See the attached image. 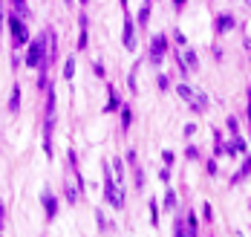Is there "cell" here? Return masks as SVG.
Listing matches in <instances>:
<instances>
[{"label": "cell", "instance_id": "6da1fadb", "mask_svg": "<svg viewBox=\"0 0 251 237\" xmlns=\"http://www.w3.org/2000/svg\"><path fill=\"white\" fill-rule=\"evenodd\" d=\"M104 197H107V203L113 206V209H125V191L116 185L113 180V171H110V165H104Z\"/></svg>", "mask_w": 251, "mask_h": 237}, {"label": "cell", "instance_id": "7a4b0ae2", "mask_svg": "<svg viewBox=\"0 0 251 237\" xmlns=\"http://www.w3.org/2000/svg\"><path fill=\"white\" fill-rule=\"evenodd\" d=\"M165 53H168V38H165V35H153V38H151V55H148L153 67H159V64H162Z\"/></svg>", "mask_w": 251, "mask_h": 237}, {"label": "cell", "instance_id": "3957f363", "mask_svg": "<svg viewBox=\"0 0 251 237\" xmlns=\"http://www.w3.org/2000/svg\"><path fill=\"white\" fill-rule=\"evenodd\" d=\"M9 29H12L15 47H21V44H26V41H29V29H26V24L18 18V15H12V18H9Z\"/></svg>", "mask_w": 251, "mask_h": 237}, {"label": "cell", "instance_id": "277c9868", "mask_svg": "<svg viewBox=\"0 0 251 237\" xmlns=\"http://www.w3.org/2000/svg\"><path fill=\"white\" fill-rule=\"evenodd\" d=\"M127 15V12H125ZM125 47L127 50H136V24H133V18L127 15L125 18Z\"/></svg>", "mask_w": 251, "mask_h": 237}, {"label": "cell", "instance_id": "5b68a950", "mask_svg": "<svg viewBox=\"0 0 251 237\" xmlns=\"http://www.w3.org/2000/svg\"><path fill=\"white\" fill-rule=\"evenodd\" d=\"M41 206H44V211H47V217H55V214H58V200H55V194H52V191H44V194H41Z\"/></svg>", "mask_w": 251, "mask_h": 237}, {"label": "cell", "instance_id": "8992f818", "mask_svg": "<svg viewBox=\"0 0 251 237\" xmlns=\"http://www.w3.org/2000/svg\"><path fill=\"white\" fill-rule=\"evenodd\" d=\"M234 24H237V21H234V15H231V12H223V15L217 18V32H231Z\"/></svg>", "mask_w": 251, "mask_h": 237}, {"label": "cell", "instance_id": "52a82bcc", "mask_svg": "<svg viewBox=\"0 0 251 237\" xmlns=\"http://www.w3.org/2000/svg\"><path fill=\"white\" fill-rule=\"evenodd\" d=\"M176 93H179V99H182V102H188V105L194 107V99H197V96H194V90H191L188 84H179V87H176Z\"/></svg>", "mask_w": 251, "mask_h": 237}, {"label": "cell", "instance_id": "ba28073f", "mask_svg": "<svg viewBox=\"0 0 251 237\" xmlns=\"http://www.w3.org/2000/svg\"><path fill=\"white\" fill-rule=\"evenodd\" d=\"M9 110H12V113H18V110H21V87H18V84L12 87V99H9Z\"/></svg>", "mask_w": 251, "mask_h": 237}, {"label": "cell", "instance_id": "9c48e42d", "mask_svg": "<svg viewBox=\"0 0 251 237\" xmlns=\"http://www.w3.org/2000/svg\"><path fill=\"white\" fill-rule=\"evenodd\" d=\"M148 21H151V3H145V6H142V12H139V29L148 26Z\"/></svg>", "mask_w": 251, "mask_h": 237}, {"label": "cell", "instance_id": "30bf717a", "mask_svg": "<svg viewBox=\"0 0 251 237\" xmlns=\"http://www.w3.org/2000/svg\"><path fill=\"white\" fill-rule=\"evenodd\" d=\"M249 171H251V159H246V162H243V168H240V174H237V177H234L231 183H234V185H237V183H243V180L249 177Z\"/></svg>", "mask_w": 251, "mask_h": 237}, {"label": "cell", "instance_id": "8fae6325", "mask_svg": "<svg viewBox=\"0 0 251 237\" xmlns=\"http://www.w3.org/2000/svg\"><path fill=\"white\" fill-rule=\"evenodd\" d=\"M78 24H81V41H78V50H84V47H87V15H81Z\"/></svg>", "mask_w": 251, "mask_h": 237}, {"label": "cell", "instance_id": "7c38bea8", "mask_svg": "<svg viewBox=\"0 0 251 237\" xmlns=\"http://www.w3.org/2000/svg\"><path fill=\"white\" fill-rule=\"evenodd\" d=\"M122 107V99H119V93L110 87V102H107V110H119Z\"/></svg>", "mask_w": 251, "mask_h": 237}, {"label": "cell", "instance_id": "4fadbf2b", "mask_svg": "<svg viewBox=\"0 0 251 237\" xmlns=\"http://www.w3.org/2000/svg\"><path fill=\"white\" fill-rule=\"evenodd\" d=\"M133 180H136V188H145V171L139 165H133Z\"/></svg>", "mask_w": 251, "mask_h": 237}, {"label": "cell", "instance_id": "5bb4252c", "mask_svg": "<svg viewBox=\"0 0 251 237\" xmlns=\"http://www.w3.org/2000/svg\"><path fill=\"white\" fill-rule=\"evenodd\" d=\"M73 76H75V61L70 58V61L64 64V79H67V81H73Z\"/></svg>", "mask_w": 251, "mask_h": 237}, {"label": "cell", "instance_id": "9a60e30c", "mask_svg": "<svg viewBox=\"0 0 251 237\" xmlns=\"http://www.w3.org/2000/svg\"><path fill=\"white\" fill-rule=\"evenodd\" d=\"M130 125H133V113H130V107H125V110H122V128H130Z\"/></svg>", "mask_w": 251, "mask_h": 237}, {"label": "cell", "instance_id": "2e32d148", "mask_svg": "<svg viewBox=\"0 0 251 237\" xmlns=\"http://www.w3.org/2000/svg\"><path fill=\"white\" fill-rule=\"evenodd\" d=\"M174 237H185V223H182V217H176V223H174Z\"/></svg>", "mask_w": 251, "mask_h": 237}, {"label": "cell", "instance_id": "e0dca14e", "mask_svg": "<svg viewBox=\"0 0 251 237\" xmlns=\"http://www.w3.org/2000/svg\"><path fill=\"white\" fill-rule=\"evenodd\" d=\"M15 12H18V18H21V15H29V9H26V0H15Z\"/></svg>", "mask_w": 251, "mask_h": 237}, {"label": "cell", "instance_id": "ac0fdd59", "mask_svg": "<svg viewBox=\"0 0 251 237\" xmlns=\"http://www.w3.org/2000/svg\"><path fill=\"white\" fill-rule=\"evenodd\" d=\"M174 206H176V194L168 191V194H165V209H174Z\"/></svg>", "mask_w": 251, "mask_h": 237}, {"label": "cell", "instance_id": "d6986e66", "mask_svg": "<svg viewBox=\"0 0 251 237\" xmlns=\"http://www.w3.org/2000/svg\"><path fill=\"white\" fill-rule=\"evenodd\" d=\"M226 128H228L231 133H234V136H237V131H240V125H237V119H234V116H231V119L226 122Z\"/></svg>", "mask_w": 251, "mask_h": 237}, {"label": "cell", "instance_id": "ffe728a7", "mask_svg": "<svg viewBox=\"0 0 251 237\" xmlns=\"http://www.w3.org/2000/svg\"><path fill=\"white\" fill-rule=\"evenodd\" d=\"M202 217H205V220H208V223H211V220H214V209H211V206H208V203H205V206H202Z\"/></svg>", "mask_w": 251, "mask_h": 237}, {"label": "cell", "instance_id": "44dd1931", "mask_svg": "<svg viewBox=\"0 0 251 237\" xmlns=\"http://www.w3.org/2000/svg\"><path fill=\"white\" fill-rule=\"evenodd\" d=\"M151 220L153 223H159V206H156V200L151 203Z\"/></svg>", "mask_w": 251, "mask_h": 237}, {"label": "cell", "instance_id": "7402d4cb", "mask_svg": "<svg viewBox=\"0 0 251 237\" xmlns=\"http://www.w3.org/2000/svg\"><path fill=\"white\" fill-rule=\"evenodd\" d=\"M156 84H159V90H168V87H171L168 76H159V79H156Z\"/></svg>", "mask_w": 251, "mask_h": 237}, {"label": "cell", "instance_id": "603a6c76", "mask_svg": "<svg viewBox=\"0 0 251 237\" xmlns=\"http://www.w3.org/2000/svg\"><path fill=\"white\" fill-rule=\"evenodd\" d=\"M113 165H116V180H122V177H125V168H122V162H119V159H116V162H113Z\"/></svg>", "mask_w": 251, "mask_h": 237}, {"label": "cell", "instance_id": "cb8c5ba5", "mask_svg": "<svg viewBox=\"0 0 251 237\" xmlns=\"http://www.w3.org/2000/svg\"><path fill=\"white\" fill-rule=\"evenodd\" d=\"M96 220H99V229L104 232V229H107V220H104V214H101V211H96Z\"/></svg>", "mask_w": 251, "mask_h": 237}, {"label": "cell", "instance_id": "d4e9b609", "mask_svg": "<svg viewBox=\"0 0 251 237\" xmlns=\"http://www.w3.org/2000/svg\"><path fill=\"white\" fill-rule=\"evenodd\" d=\"M208 174H211V177L217 174V162H214V159H208Z\"/></svg>", "mask_w": 251, "mask_h": 237}, {"label": "cell", "instance_id": "484cf974", "mask_svg": "<svg viewBox=\"0 0 251 237\" xmlns=\"http://www.w3.org/2000/svg\"><path fill=\"white\" fill-rule=\"evenodd\" d=\"M197 133V125H185V136H194Z\"/></svg>", "mask_w": 251, "mask_h": 237}, {"label": "cell", "instance_id": "4316f807", "mask_svg": "<svg viewBox=\"0 0 251 237\" xmlns=\"http://www.w3.org/2000/svg\"><path fill=\"white\" fill-rule=\"evenodd\" d=\"M3 24H6V18H3V0H0V35H3Z\"/></svg>", "mask_w": 251, "mask_h": 237}, {"label": "cell", "instance_id": "83f0119b", "mask_svg": "<svg viewBox=\"0 0 251 237\" xmlns=\"http://www.w3.org/2000/svg\"><path fill=\"white\" fill-rule=\"evenodd\" d=\"M249 122H251V90H249Z\"/></svg>", "mask_w": 251, "mask_h": 237}, {"label": "cell", "instance_id": "f1b7e54d", "mask_svg": "<svg viewBox=\"0 0 251 237\" xmlns=\"http://www.w3.org/2000/svg\"><path fill=\"white\" fill-rule=\"evenodd\" d=\"M81 3H87V0H81Z\"/></svg>", "mask_w": 251, "mask_h": 237}, {"label": "cell", "instance_id": "f546056e", "mask_svg": "<svg viewBox=\"0 0 251 237\" xmlns=\"http://www.w3.org/2000/svg\"><path fill=\"white\" fill-rule=\"evenodd\" d=\"M67 3H73V0H67Z\"/></svg>", "mask_w": 251, "mask_h": 237}]
</instances>
